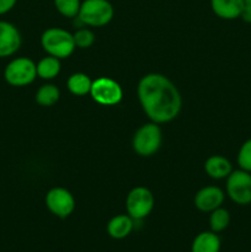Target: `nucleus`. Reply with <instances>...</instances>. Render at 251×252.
Instances as JSON below:
<instances>
[{"label": "nucleus", "mask_w": 251, "mask_h": 252, "mask_svg": "<svg viewBox=\"0 0 251 252\" xmlns=\"http://www.w3.org/2000/svg\"><path fill=\"white\" fill-rule=\"evenodd\" d=\"M220 239L214 231H203L193 239L191 252H219L220 251Z\"/></svg>", "instance_id": "obj_15"}, {"label": "nucleus", "mask_w": 251, "mask_h": 252, "mask_svg": "<svg viewBox=\"0 0 251 252\" xmlns=\"http://www.w3.org/2000/svg\"><path fill=\"white\" fill-rule=\"evenodd\" d=\"M204 170L211 179H226L233 171L231 162L221 155H212L204 164Z\"/></svg>", "instance_id": "obj_14"}, {"label": "nucleus", "mask_w": 251, "mask_h": 252, "mask_svg": "<svg viewBox=\"0 0 251 252\" xmlns=\"http://www.w3.org/2000/svg\"><path fill=\"white\" fill-rule=\"evenodd\" d=\"M134 228V219L130 218L128 214L116 216L108 221L107 233L108 235L116 240H122L132 233Z\"/></svg>", "instance_id": "obj_13"}, {"label": "nucleus", "mask_w": 251, "mask_h": 252, "mask_svg": "<svg viewBox=\"0 0 251 252\" xmlns=\"http://www.w3.org/2000/svg\"><path fill=\"white\" fill-rule=\"evenodd\" d=\"M61 91L53 84H46L42 85L36 93V101L38 105L43 107H51L54 103L58 102Z\"/></svg>", "instance_id": "obj_18"}, {"label": "nucleus", "mask_w": 251, "mask_h": 252, "mask_svg": "<svg viewBox=\"0 0 251 252\" xmlns=\"http://www.w3.org/2000/svg\"><path fill=\"white\" fill-rule=\"evenodd\" d=\"M154 196L145 187H134L126 198L127 214L134 220H142L152 213L154 208Z\"/></svg>", "instance_id": "obj_7"}, {"label": "nucleus", "mask_w": 251, "mask_h": 252, "mask_svg": "<svg viewBox=\"0 0 251 252\" xmlns=\"http://www.w3.org/2000/svg\"><path fill=\"white\" fill-rule=\"evenodd\" d=\"M4 78L9 85L15 88L30 85L37 78V64L26 57L12 59L5 68Z\"/></svg>", "instance_id": "obj_4"}, {"label": "nucleus", "mask_w": 251, "mask_h": 252, "mask_svg": "<svg viewBox=\"0 0 251 252\" xmlns=\"http://www.w3.org/2000/svg\"><path fill=\"white\" fill-rule=\"evenodd\" d=\"M17 0H0V15H4L14 9Z\"/></svg>", "instance_id": "obj_23"}, {"label": "nucleus", "mask_w": 251, "mask_h": 252, "mask_svg": "<svg viewBox=\"0 0 251 252\" xmlns=\"http://www.w3.org/2000/svg\"><path fill=\"white\" fill-rule=\"evenodd\" d=\"M244 2H245V4H250L251 5V0H244Z\"/></svg>", "instance_id": "obj_25"}, {"label": "nucleus", "mask_w": 251, "mask_h": 252, "mask_svg": "<svg viewBox=\"0 0 251 252\" xmlns=\"http://www.w3.org/2000/svg\"><path fill=\"white\" fill-rule=\"evenodd\" d=\"M162 134L157 123L143 125L133 137V149L140 157H152L161 145Z\"/></svg>", "instance_id": "obj_5"}, {"label": "nucleus", "mask_w": 251, "mask_h": 252, "mask_svg": "<svg viewBox=\"0 0 251 252\" xmlns=\"http://www.w3.org/2000/svg\"><path fill=\"white\" fill-rule=\"evenodd\" d=\"M46 206L52 214L64 219L68 218L75 209V199L66 189L54 187L47 193Z\"/></svg>", "instance_id": "obj_9"}, {"label": "nucleus", "mask_w": 251, "mask_h": 252, "mask_svg": "<svg viewBox=\"0 0 251 252\" xmlns=\"http://www.w3.org/2000/svg\"><path fill=\"white\" fill-rule=\"evenodd\" d=\"M240 17L248 24H251V5L245 4L243 7V11H241Z\"/></svg>", "instance_id": "obj_24"}, {"label": "nucleus", "mask_w": 251, "mask_h": 252, "mask_svg": "<svg viewBox=\"0 0 251 252\" xmlns=\"http://www.w3.org/2000/svg\"><path fill=\"white\" fill-rule=\"evenodd\" d=\"M226 193L234 203L248 206L251 203V172L233 170L226 177Z\"/></svg>", "instance_id": "obj_6"}, {"label": "nucleus", "mask_w": 251, "mask_h": 252, "mask_svg": "<svg viewBox=\"0 0 251 252\" xmlns=\"http://www.w3.org/2000/svg\"><path fill=\"white\" fill-rule=\"evenodd\" d=\"M66 85H68L69 91H70L73 95L85 96L88 95V94H90L93 81H91V79L89 78L86 74L74 73L73 75H70V78L68 79Z\"/></svg>", "instance_id": "obj_17"}, {"label": "nucleus", "mask_w": 251, "mask_h": 252, "mask_svg": "<svg viewBox=\"0 0 251 252\" xmlns=\"http://www.w3.org/2000/svg\"><path fill=\"white\" fill-rule=\"evenodd\" d=\"M41 44L49 56L58 59L68 58L76 48L73 34L59 27H51L46 30L42 33Z\"/></svg>", "instance_id": "obj_2"}, {"label": "nucleus", "mask_w": 251, "mask_h": 252, "mask_svg": "<svg viewBox=\"0 0 251 252\" xmlns=\"http://www.w3.org/2000/svg\"><path fill=\"white\" fill-rule=\"evenodd\" d=\"M90 95L94 101L103 106L117 105L122 100L123 91L120 84L110 78H98L93 81Z\"/></svg>", "instance_id": "obj_8"}, {"label": "nucleus", "mask_w": 251, "mask_h": 252, "mask_svg": "<svg viewBox=\"0 0 251 252\" xmlns=\"http://www.w3.org/2000/svg\"><path fill=\"white\" fill-rule=\"evenodd\" d=\"M244 5V0H211L214 14L224 20H235L240 17Z\"/></svg>", "instance_id": "obj_12"}, {"label": "nucleus", "mask_w": 251, "mask_h": 252, "mask_svg": "<svg viewBox=\"0 0 251 252\" xmlns=\"http://www.w3.org/2000/svg\"><path fill=\"white\" fill-rule=\"evenodd\" d=\"M74 42H75V47L81 49L89 48L95 42V34L91 30L89 29H79L75 33L73 34Z\"/></svg>", "instance_id": "obj_21"}, {"label": "nucleus", "mask_w": 251, "mask_h": 252, "mask_svg": "<svg viewBox=\"0 0 251 252\" xmlns=\"http://www.w3.org/2000/svg\"><path fill=\"white\" fill-rule=\"evenodd\" d=\"M80 0H54V6L65 17H76L80 10Z\"/></svg>", "instance_id": "obj_20"}, {"label": "nucleus", "mask_w": 251, "mask_h": 252, "mask_svg": "<svg viewBox=\"0 0 251 252\" xmlns=\"http://www.w3.org/2000/svg\"><path fill=\"white\" fill-rule=\"evenodd\" d=\"M61 71V59L53 56L44 57L37 63V76L44 80H51L58 76Z\"/></svg>", "instance_id": "obj_16"}, {"label": "nucleus", "mask_w": 251, "mask_h": 252, "mask_svg": "<svg viewBox=\"0 0 251 252\" xmlns=\"http://www.w3.org/2000/svg\"><path fill=\"white\" fill-rule=\"evenodd\" d=\"M21 47V34L15 25L0 21V58L10 57Z\"/></svg>", "instance_id": "obj_10"}, {"label": "nucleus", "mask_w": 251, "mask_h": 252, "mask_svg": "<svg viewBox=\"0 0 251 252\" xmlns=\"http://www.w3.org/2000/svg\"><path fill=\"white\" fill-rule=\"evenodd\" d=\"M137 91L143 111L152 122L157 125L170 122L181 111L180 91L165 75L147 74L139 80Z\"/></svg>", "instance_id": "obj_1"}, {"label": "nucleus", "mask_w": 251, "mask_h": 252, "mask_svg": "<svg viewBox=\"0 0 251 252\" xmlns=\"http://www.w3.org/2000/svg\"><path fill=\"white\" fill-rule=\"evenodd\" d=\"M238 165L241 170L251 172V138L246 140L239 149Z\"/></svg>", "instance_id": "obj_22"}, {"label": "nucleus", "mask_w": 251, "mask_h": 252, "mask_svg": "<svg viewBox=\"0 0 251 252\" xmlns=\"http://www.w3.org/2000/svg\"><path fill=\"white\" fill-rule=\"evenodd\" d=\"M225 194L219 187L207 186L197 192L194 196V206L198 211L211 213L223 204Z\"/></svg>", "instance_id": "obj_11"}, {"label": "nucleus", "mask_w": 251, "mask_h": 252, "mask_svg": "<svg viewBox=\"0 0 251 252\" xmlns=\"http://www.w3.org/2000/svg\"><path fill=\"white\" fill-rule=\"evenodd\" d=\"M230 224V214L226 209L219 208L214 209L211 212V217H209V228L214 233H220V231L225 230Z\"/></svg>", "instance_id": "obj_19"}, {"label": "nucleus", "mask_w": 251, "mask_h": 252, "mask_svg": "<svg viewBox=\"0 0 251 252\" xmlns=\"http://www.w3.org/2000/svg\"><path fill=\"white\" fill-rule=\"evenodd\" d=\"M113 14L115 10L108 0H84L76 17L86 26L101 27L113 19Z\"/></svg>", "instance_id": "obj_3"}]
</instances>
